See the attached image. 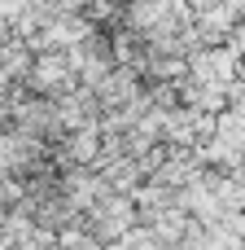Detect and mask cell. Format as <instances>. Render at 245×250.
Wrapping results in <instances>:
<instances>
[{
    "instance_id": "obj_1",
    "label": "cell",
    "mask_w": 245,
    "mask_h": 250,
    "mask_svg": "<svg viewBox=\"0 0 245 250\" xmlns=\"http://www.w3.org/2000/svg\"><path fill=\"white\" fill-rule=\"evenodd\" d=\"M26 83H31L35 92H61V88L70 83V62H66V53H39V57L31 62Z\"/></svg>"
},
{
    "instance_id": "obj_2",
    "label": "cell",
    "mask_w": 245,
    "mask_h": 250,
    "mask_svg": "<svg viewBox=\"0 0 245 250\" xmlns=\"http://www.w3.org/2000/svg\"><path fill=\"white\" fill-rule=\"evenodd\" d=\"M70 154H75L79 163H88V158L96 154V127H83V132L70 141Z\"/></svg>"
}]
</instances>
